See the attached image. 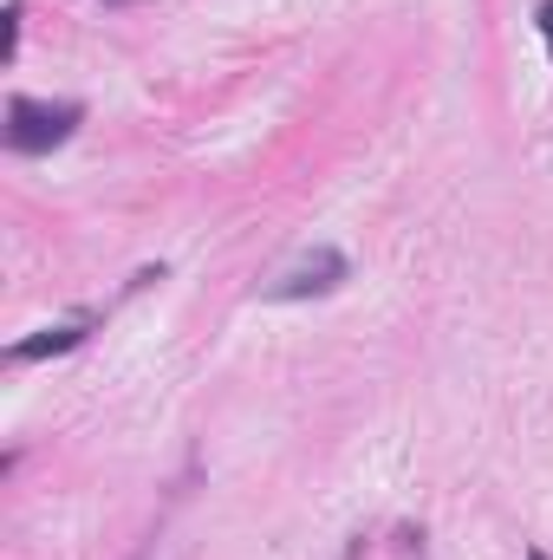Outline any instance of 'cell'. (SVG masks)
I'll return each mask as SVG.
<instances>
[{"label": "cell", "instance_id": "1", "mask_svg": "<svg viewBox=\"0 0 553 560\" xmlns=\"http://www.w3.org/2000/svg\"><path fill=\"white\" fill-rule=\"evenodd\" d=\"M85 125V105L79 98H7V125H0V138L7 150H20V156H46V150H59V143L72 138Z\"/></svg>", "mask_w": 553, "mask_h": 560}, {"label": "cell", "instance_id": "2", "mask_svg": "<svg viewBox=\"0 0 553 560\" xmlns=\"http://www.w3.org/2000/svg\"><path fill=\"white\" fill-rule=\"evenodd\" d=\"M345 280H352V261H345L339 248H313V255H299L286 275L268 280L261 300H274V306H286V300H319V293H339Z\"/></svg>", "mask_w": 553, "mask_h": 560}, {"label": "cell", "instance_id": "3", "mask_svg": "<svg viewBox=\"0 0 553 560\" xmlns=\"http://www.w3.org/2000/svg\"><path fill=\"white\" fill-rule=\"evenodd\" d=\"M92 326H98V313H85V319H66V326H46V332H33V339H13V346H7V359H13V365L59 359V352H72V346H85V339H92Z\"/></svg>", "mask_w": 553, "mask_h": 560}, {"label": "cell", "instance_id": "4", "mask_svg": "<svg viewBox=\"0 0 553 560\" xmlns=\"http://www.w3.org/2000/svg\"><path fill=\"white\" fill-rule=\"evenodd\" d=\"M20 13H26V0H7V13H0V59L13 66V52H20Z\"/></svg>", "mask_w": 553, "mask_h": 560}, {"label": "cell", "instance_id": "5", "mask_svg": "<svg viewBox=\"0 0 553 560\" xmlns=\"http://www.w3.org/2000/svg\"><path fill=\"white\" fill-rule=\"evenodd\" d=\"M534 20H541V39H548V59H553V0H541V13H534Z\"/></svg>", "mask_w": 553, "mask_h": 560}, {"label": "cell", "instance_id": "6", "mask_svg": "<svg viewBox=\"0 0 553 560\" xmlns=\"http://www.w3.org/2000/svg\"><path fill=\"white\" fill-rule=\"evenodd\" d=\"M521 560H548V555H541V548H528V555H521Z\"/></svg>", "mask_w": 553, "mask_h": 560}, {"label": "cell", "instance_id": "7", "mask_svg": "<svg viewBox=\"0 0 553 560\" xmlns=\"http://www.w3.org/2000/svg\"><path fill=\"white\" fill-rule=\"evenodd\" d=\"M105 7H131V0H105Z\"/></svg>", "mask_w": 553, "mask_h": 560}]
</instances>
